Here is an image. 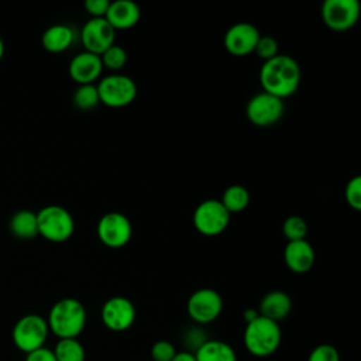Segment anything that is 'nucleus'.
<instances>
[{"label":"nucleus","mask_w":361,"mask_h":361,"mask_svg":"<svg viewBox=\"0 0 361 361\" xmlns=\"http://www.w3.org/2000/svg\"><path fill=\"white\" fill-rule=\"evenodd\" d=\"M10 230L14 237L21 240L34 238L38 235L37 213L31 210H20L13 214L10 220Z\"/></svg>","instance_id":"412c9836"},{"label":"nucleus","mask_w":361,"mask_h":361,"mask_svg":"<svg viewBox=\"0 0 361 361\" xmlns=\"http://www.w3.org/2000/svg\"><path fill=\"white\" fill-rule=\"evenodd\" d=\"M100 103L96 85H79L73 93V104L79 110H92Z\"/></svg>","instance_id":"b1692460"},{"label":"nucleus","mask_w":361,"mask_h":361,"mask_svg":"<svg viewBox=\"0 0 361 361\" xmlns=\"http://www.w3.org/2000/svg\"><path fill=\"white\" fill-rule=\"evenodd\" d=\"M286 267L295 274H306L314 264V250L306 240L288 241L283 250Z\"/></svg>","instance_id":"dca6fc26"},{"label":"nucleus","mask_w":361,"mask_h":361,"mask_svg":"<svg viewBox=\"0 0 361 361\" xmlns=\"http://www.w3.org/2000/svg\"><path fill=\"white\" fill-rule=\"evenodd\" d=\"M172 361H196V358H195V354H192L190 351H180V353H176Z\"/></svg>","instance_id":"473e14b6"},{"label":"nucleus","mask_w":361,"mask_h":361,"mask_svg":"<svg viewBox=\"0 0 361 361\" xmlns=\"http://www.w3.org/2000/svg\"><path fill=\"white\" fill-rule=\"evenodd\" d=\"M254 52L261 58L264 62L269 61L271 58L278 55V42L272 37H259Z\"/></svg>","instance_id":"c756f323"},{"label":"nucleus","mask_w":361,"mask_h":361,"mask_svg":"<svg viewBox=\"0 0 361 361\" xmlns=\"http://www.w3.org/2000/svg\"><path fill=\"white\" fill-rule=\"evenodd\" d=\"M223 310V299L217 290L202 288L195 290L188 302L186 312L189 317L199 324H209L214 322Z\"/></svg>","instance_id":"6e6552de"},{"label":"nucleus","mask_w":361,"mask_h":361,"mask_svg":"<svg viewBox=\"0 0 361 361\" xmlns=\"http://www.w3.org/2000/svg\"><path fill=\"white\" fill-rule=\"evenodd\" d=\"M282 331L279 323L258 316L255 320L245 324L243 341L247 351L258 358L272 355L281 345Z\"/></svg>","instance_id":"7ed1b4c3"},{"label":"nucleus","mask_w":361,"mask_h":361,"mask_svg":"<svg viewBox=\"0 0 361 361\" xmlns=\"http://www.w3.org/2000/svg\"><path fill=\"white\" fill-rule=\"evenodd\" d=\"M49 329L47 319L39 314H25L17 320L11 337L16 347L24 353H31L44 347Z\"/></svg>","instance_id":"39448f33"},{"label":"nucleus","mask_w":361,"mask_h":361,"mask_svg":"<svg viewBox=\"0 0 361 361\" xmlns=\"http://www.w3.org/2000/svg\"><path fill=\"white\" fill-rule=\"evenodd\" d=\"M259 31L250 23H237L224 34L226 49L235 56H244L254 52L259 39Z\"/></svg>","instance_id":"4468645a"},{"label":"nucleus","mask_w":361,"mask_h":361,"mask_svg":"<svg viewBox=\"0 0 361 361\" xmlns=\"http://www.w3.org/2000/svg\"><path fill=\"white\" fill-rule=\"evenodd\" d=\"M292 310V299L283 290H271L265 293L259 302L258 313L269 320L279 323Z\"/></svg>","instance_id":"a211bd4d"},{"label":"nucleus","mask_w":361,"mask_h":361,"mask_svg":"<svg viewBox=\"0 0 361 361\" xmlns=\"http://www.w3.org/2000/svg\"><path fill=\"white\" fill-rule=\"evenodd\" d=\"M110 1L109 0H86L85 8L92 16V18H104L109 10Z\"/></svg>","instance_id":"7c9ffc66"},{"label":"nucleus","mask_w":361,"mask_h":361,"mask_svg":"<svg viewBox=\"0 0 361 361\" xmlns=\"http://www.w3.org/2000/svg\"><path fill=\"white\" fill-rule=\"evenodd\" d=\"M283 100L265 92L252 96L245 107L248 120L258 127H268L278 123L283 116Z\"/></svg>","instance_id":"1a4fd4ad"},{"label":"nucleus","mask_w":361,"mask_h":361,"mask_svg":"<svg viewBox=\"0 0 361 361\" xmlns=\"http://www.w3.org/2000/svg\"><path fill=\"white\" fill-rule=\"evenodd\" d=\"M114 39L116 30L106 21V18H90L85 23L80 31V41L85 51L99 56L114 44Z\"/></svg>","instance_id":"ddd939ff"},{"label":"nucleus","mask_w":361,"mask_h":361,"mask_svg":"<svg viewBox=\"0 0 361 361\" xmlns=\"http://www.w3.org/2000/svg\"><path fill=\"white\" fill-rule=\"evenodd\" d=\"M102 322L111 331H126L135 322V306L124 296H113L102 306Z\"/></svg>","instance_id":"f8f14e48"},{"label":"nucleus","mask_w":361,"mask_h":361,"mask_svg":"<svg viewBox=\"0 0 361 361\" xmlns=\"http://www.w3.org/2000/svg\"><path fill=\"white\" fill-rule=\"evenodd\" d=\"M25 361H56L54 351L47 348V347H41L38 350H34L31 353L27 354Z\"/></svg>","instance_id":"2f4dec72"},{"label":"nucleus","mask_w":361,"mask_h":361,"mask_svg":"<svg viewBox=\"0 0 361 361\" xmlns=\"http://www.w3.org/2000/svg\"><path fill=\"white\" fill-rule=\"evenodd\" d=\"M360 17L357 0H326L322 6L323 23L334 31H345L355 25Z\"/></svg>","instance_id":"9b49d317"},{"label":"nucleus","mask_w":361,"mask_h":361,"mask_svg":"<svg viewBox=\"0 0 361 361\" xmlns=\"http://www.w3.org/2000/svg\"><path fill=\"white\" fill-rule=\"evenodd\" d=\"M140 16V7L134 1L116 0L110 3L104 18L114 30H128L138 23Z\"/></svg>","instance_id":"f3484780"},{"label":"nucleus","mask_w":361,"mask_h":361,"mask_svg":"<svg viewBox=\"0 0 361 361\" xmlns=\"http://www.w3.org/2000/svg\"><path fill=\"white\" fill-rule=\"evenodd\" d=\"M258 316H259L258 310H257V309H252V307H250V309H245V310H244V313H243V317H244L245 323H250V322L255 320Z\"/></svg>","instance_id":"72a5a7b5"},{"label":"nucleus","mask_w":361,"mask_h":361,"mask_svg":"<svg viewBox=\"0 0 361 361\" xmlns=\"http://www.w3.org/2000/svg\"><path fill=\"white\" fill-rule=\"evenodd\" d=\"M75 39L73 30L66 24H55L42 34V47L54 54L66 51Z\"/></svg>","instance_id":"6ab92c4d"},{"label":"nucleus","mask_w":361,"mask_h":361,"mask_svg":"<svg viewBox=\"0 0 361 361\" xmlns=\"http://www.w3.org/2000/svg\"><path fill=\"white\" fill-rule=\"evenodd\" d=\"M68 71L78 85H92L100 78L103 65L99 55L83 51L71 59Z\"/></svg>","instance_id":"2eb2a0df"},{"label":"nucleus","mask_w":361,"mask_h":361,"mask_svg":"<svg viewBox=\"0 0 361 361\" xmlns=\"http://www.w3.org/2000/svg\"><path fill=\"white\" fill-rule=\"evenodd\" d=\"M38 234L52 243L69 240L75 230L72 214L62 206L49 204L37 213Z\"/></svg>","instance_id":"20e7f679"},{"label":"nucleus","mask_w":361,"mask_h":361,"mask_svg":"<svg viewBox=\"0 0 361 361\" xmlns=\"http://www.w3.org/2000/svg\"><path fill=\"white\" fill-rule=\"evenodd\" d=\"M230 221V213L220 200L207 199L200 202L193 212V226L203 235H217L223 233Z\"/></svg>","instance_id":"0eeeda50"},{"label":"nucleus","mask_w":361,"mask_h":361,"mask_svg":"<svg viewBox=\"0 0 361 361\" xmlns=\"http://www.w3.org/2000/svg\"><path fill=\"white\" fill-rule=\"evenodd\" d=\"M220 202L228 213H238L248 206L250 193L241 185H231L223 192Z\"/></svg>","instance_id":"4be33fe9"},{"label":"nucleus","mask_w":361,"mask_h":361,"mask_svg":"<svg viewBox=\"0 0 361 361\" xmlns=\"http://www.w3.org/2000/svg\"><path fill=\"white\" fill-rule=\"evenodd\" d=\"M47 323L56 337L78 338L86 324V309L78 299H59L52 305Z\"/></svg>","instance_id":"f03ea898"},{"label":"nucleus","mask_w":361,"mask_h":361,"mask_svg":"<svg viewBox=\"0 0 361 361\" xmlns=\"http://www.w3.org/2000/svg\"><path fill=\"white\" fill-rule=\"evenodd\" d=\"M3 55H4V42H3V39L0 37V59L3 58Z\"/></svg>","instance_id":"f704fd0d"},{"label":"nucleus","mask_w":361,"mask_h":361,"mask_svg":"<svg viewBox=\"0 0 361 361\" xmlns=\"http://www.w3.org/2000/svg\"><path fill=\"white\" fill-rule=\"evenodd\" d=\"M96 231L99 240L104 245L110 248H120L130 241L133 227L126 214L120 212H110L100 217Z\"/></svg>","instance_id":"9d476101"},{"label":"nucleus","mask_w":361,"mask_h":361,"mask_svg":"<svg viewBox=\"0 0 361 361\" xmlns=\"http://www.w3.org/2000/svg\"><path fill=\"white\" fill-rule=\"evenodd\" d=\"M97 92L103 104L118 109L134 102L137 96V85L127 75L113 73L99 82Z\"/></svg>","instance_id":"423d86ee"},{"label":"nucleus","mask_w":361,"mask_h":361,"mask_svg":"<svg viewBox=\"0 0 361 361\" xmlns=\"http://www.w3.org/2000/svg\"><path fill=\"white\" fill-rule=\"evenodd\" d=\"M100 59L103 68L110 71H120L127 63V52L124 48L113 44L100 55Z\"/></svg>","instance_id":"393cba45"},{"label":"nucleus","mask_w":361,"mask_h":361,"mask_svg":"<svg viewBox=\"0 0 361 361\" xmlns=\"http://www.w3.org/2000/svg\"><path fill=\"white\" fill-rule=\"evenodd\" d=\"M283 235L288 241H298L305 240L307 234V223L300 216H289L282 226Z\"/></svg>","instance_id":"a878e982"},{"label":"nucleus","mask_w":361,"mask_h":361,"mask_svg":"<svg viewBox=\"0 0 361 361\" xmlns=\"http://www.w3.org/2000/svg\"><path fill=\"white\" fill-rule=\"evenodd\" d=\"M307 361H340V353L331 344H319L310 351Z\"/></svg>","instance_id":"c85d7f7f"},{"label":"nucleus","mask_w":361,"mask_h":361,"mask_svg":"<svg viewBox=\"0 0 361 361\" xmlns=\"http://www.w3.org/2000/svg\"><path fill=\"white\" fill-rule=\"evenodd\" d=\"M56 361H85L86 353L78 338H59L52 350Z\"/></svg>","instance_id":"5701e85b"},{"label":"nucleus","mask_w":361,"mask_h":361,"mask_svg":"<svg viewBox=\"0 0 361 361\" xmlns=\"http://www.w3.org/2000/svg\"><path fill=\"white\" fill-rule=\"evenodd\" d=\"M259 82L265 93L283 100L296 92L300 82V68L292 56L278 54L262 63Z\"/></svg>","instance_id":"f257e3e1"},{"label":"nucleus","mask_w":361,"mask_h":361,"mask_svg":"<svg viewBox=\"0 0 361 361\" xmlns=\"http://www.w3.org/2000/svg\"><path fill=\"white\" fill-rule=\"evenodd\" d=\"M344 196L350 207L354 210L361 209V176H354L347 182Z\"/></svg>","instance_id":"bb28decb"},{"label":"nucleus","mask_w":361,"mask_h":361,"mask_svg":"<svg viewBox=\"0 0 361 361\" xmlns=\"http://www.w3.org/2000/svg\"><path fill=\"white\" fill-rule=\"evenodd\" d=\"M176 353L175 345L168 340H158L151 347V358L154 361H172Z\"/></svg>","instance_id":"cd10ccee"},{"label":"nucleus","mask_w":361,"mask_h":361,"mask_svg":"<svg viewBox=\"0 0 361 361\" xmlns=\"http://www.w3.org/2000/svg\"><path fill=\"white\" fill-rule=\"evenodd\" d=\"M196 361H237L234 348L221 340H206L195 353Z\"/></svg>","instance_id":"aec40b11"}]
</instances>
